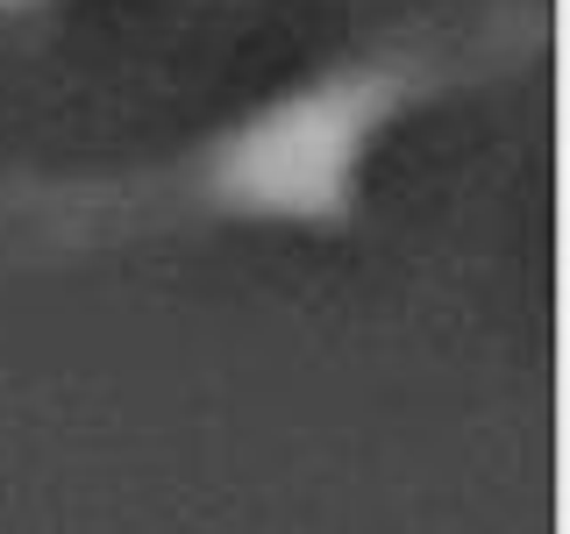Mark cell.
<instances>
[{
    "label": "cell",
    "mask_w": 570,
    "mask_h": 534,
    "mask_svg": "<svg viewBox=\"0 0 570 534\" xmlns=\"http://www.w3.org/2000/svg\"><path fill=\"white\" fill-rule=\"evenodd\" d=\"M542 43V8L428 14L257 93L207 136L178 142L171 157L86 178H22L14 192H0V214L50 249L207 236V228L356 236L385 136L421 107L528 65Z\"/></svg>",
    "instance_id": "1"
},
{
    "label": "cell",
    "mask_w": 570,
    "mask_h": 534,
    "mask_svg": "<svg viewBox=\"0 0 570 534\" xmlns=\"http://www.w3.org/2000/svg\"><path fill=\"white\" fill-rule=\"evenodd\" d=\"M50 0H0V22H29V14H43Z\"/></svg>",
    "instance_id": "2"
}]
</instances>
